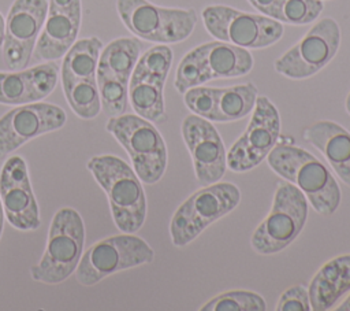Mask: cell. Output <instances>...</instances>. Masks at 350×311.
Segmentation results:
<instances>
[{"instance_id":"cell-11","label":"cell","mask_w":350,"mask_h":311,"mask_svg":"<svg viewBox=\"0 0 350 311\" xmlns=\"http://www.w3.org/2000/svg\"><path fill=\"white\" fill-rule=\"evenodd\" d=\"M280 127L275 104L267 96H257L246 130L227 151V169L243 173L257 167L278 144Z\"/></svg>"},{"instance_id":"cell-22","label":"cell","mask_w":350,"mask_h":311,"mask_svg":"<svg viewBox=\"0 0 350 311\" xmlns=\"http://www.w3.org/2000/svg\"><path fill=\"white\" fill-rule=\"evenodd\" d=\"M201 45L212 79L242 77L253 69V56L246 48L219 40Z\"/></svg>"},{"instance_id":"cell-28","label":"cell","mask_w":350,"mask_h":311,"mask_svg":"<svg viewBox=\"0 0 350 311\" xmlns=\"http://www.w3.org/2000/svg\"><path fill=\"white\" fill-rule=\"evenodd\" d=\"M219 93H220V88L200 85V86L187 89L183 93V101L193 114L202 116L208 121L216 122Z\"/></svg>"},{"instance_id":"cell-27","label":"cell","mask_w":350,"mask_h":311,"mask_svg":"<svg viewBox=\"0 0 350 311\" xmlns=\"http://www.w3.org/2000/svg\"><path fill=\"white\" fill-rule=\"evenodd\" d=\"M323 8V0H282L278 21L295 26L308 25L320 16Z\"/></svg>"},{"instance_id":"cell-26","label":"cell","mask_w":350,"mask_h":311,"mask_svg":"<svg viewBox=\"0 0 350 311\" xmlns=\"http://www.w3.org/2000/svg\"><path fill=\"white\" fill-rule=\"evenodd\" d=\"M201 311H264L265 300L252 290H228L206 301Z\"/></svg>"},{"instance_id":"cell-21","label":"cell","mask_w":350,"mask_h":311,"mask_svg":"<svg viewBox=\"0 0 350 311\" xmlns=\"http://www.w3.org/2000/svg\"><path fill=\"white\" fill-rule=\"evenodd\" d=\"M167 75L133 70L129 81V101L137 115L153 122L167 121L164 84Z\"/></svg>"},{"instance_id":"cell-31","label":"cell","mask_w":350,"mask_h":311,"mask_svg":"<svg viewBox=\"0 0 350 311\" xmlns=\"http://www.w3.org/2000/svg\"><path fill=\"white\" fill-rule=\"evenodd\" d=\"M336 310L338 311H350V295L345 299V301Z\"/></svg>"},{"instance_id":"cell-18","label":"cell","mask_w":350,"mask_h":311,"mask_svg":"<svg viewBox=\"0 0 350 311\" xmlns=\"http://www.w3.org/2000/svg\"><path fill=\"white\" fill-rule=\"evenodd\" d=\"M103 42L97 37L77 40L63 56L60 79L66 97L97 90V63Z\"/></svg>"},{"instance_id":"cell-34","label":"cell","mask_w":350,"mask_h":311,"mask_svg":"<svg viewBox=\"0 0 350 311\" xmlns=\"http://www.w3.org/2000/svg\"><path fill=\"white\" fill-rule=\"evenodd\" d=\"M346 111H347L349 115H350V93H349L347 97H346Z\"/></svg>"},{"instance_id":"cell-30","label":"cell","mask_w":350,"mask_h":311,"mask_svg":"<svg viewBox=\"0 0 350 311\" xmlns=\"http://www.w3.org/2000/svg\"><path fill=\"white\" fill-rule=\"evenodd\" d=\"M258 12L275 21L279 19L282 0H247Z\"/></svg>"},{"instance_id":"cell-5","label":"cell","mask_w":350,"mask_h":311,"mask_svg":"<svg viewBox=\"0 0 350 311\" xmlns=\"http://www.w3.org/2000/svg\"><path fill=\"white\" fill-rule=\"evenodd\" d=\"M129 153L133 169L144 184H156L167 169V147L153 122L137 115L111 116L105 125Z\"/></svg>"},{"instance_id":"cell-17","label":"cell","mask_w":350,"mask_h":311,"mask_svg":"<svg viewBox=\"0 0 350 311\" xmlns=\"http://www.w3.org/2000/svg\"><path fill=\"white\" fill-rule=\"evenodd\" d=\"M59 79V66L45 62L30 69L0 71V104L36 103L52 93Z\"/></svg>"},{"instance_id":"cell-33","label":"cell","mask_w":350,"mask_h":311,"mask_svg":"<svg viewBox=\"0 0 350 311\" xmlns=\"http://www.w3.org/2000/svg\"><path fill=\"white\" fill-rule=\"evenodd\" d=\"M4 210H3V204L0 200V238H1V233H3V226H4Z\"/></svg>"},{"instance_id":"cell-8","label":"cell","mask_w":350,"mask_h":311,"mask_svg":"<svg viewBox=\"0 0 350 311\" xmlns=\"http://www.w3.org/2000/svg\"><path fill=\"white\" fill-rule=\"evenodd\" d=\"M152 247L134 233H122L90 245L75 269V278L83 286H93L122 270L153 262Z\"/></svg>"},{"instance_id":"cell-1","label":"cell","mask_w":350,"mask_h":311,"mask_svg":"<svg viewBox=\"0 0 350 311\" xmlns=\"http://www.w3.org/2000/svg\"><path fill=\"white\" fill-rule=\"evenodd\" d=\"M268 166L295 185L308 203L323 216L332 215L340 204V188L331 170L304 148L276 144L267 156Z\"/></svg>"},{"instance_id":"cell-6","label":"cell","mask_w":350,"mask_h":311,"mask_svg":"<svg viewBox=\"0 0 350 311\" xmlns=\"http://www.w3.org/2000/svg\"><path fill=\"white\" fill-rule=\"evenodd\" d=\"M116 10L123 25L138 38L175 44L189 38L197 25L193 8H168L148 0H116Z\"/></svg>"},{"instance_id":"cell-12","label":"cell","mask_w":350,"mask_h":311,"mask_svg":"<svg viewBox=\"0 0 350 311\" xmlns=\"http://www.w3.org/2000/svg\"><path fill=\"white\" fill-rule=\"evenodd\" d=\"M48 12V0H15L7 14L3 59L11 70L25 69L33 56Z\"/></svg>"},{"instance_id":"cell-3","label":"cell","mask_w":350,"mask_h":311,"mask_svg":"<svg viewBox=\"0 0 350 311\" xmlns=\"http://www.w3.org/2000/svg\"><path fill=\"white\" fill-rule=\"evenodd\" d=\"M85 225L81 214L71 208L57 210L51 221L45 251L37 264L30 269L34 281L55 285L66 281L82 258Z\"/></svg>"},{"instance_id":"cell-15","label":"cell","mask_w":350,"mask_h":311,"mask_svg":"<svg viewBox=\"0 0 350 311\" xmlns=\"http://www.w3.org/2000/svg\"><path fill=\"white\" fill-rule=\"evenodd\" d=\"M0 200L4 216L18 230L40 227V210L29 178L27 164L19 155L5 159L0 170Z\"/></svg>"},{"instance_id":"cell-19","label":"cell","mask_w":350,"mask_h":311,"mask_svg":"<svg viewBox=\"0 0 350 311\" xmlns=\"http://www.w3.org/2000/svg\"><path fill=\"white\" fill-rule=\"evenodd\" d=\"M302 138L320 151L340 181L350 186V132L336 122L317 121L304 129Z\"/></svg>"},{"instance_id":"cell-24","label":"cell","mask_w":350,"mask_h":311,"mask_svg":"<svg viewBox=\"0 0 350 311\" xmlns=\"http://www.w3.org/2000/svg\"><path fill=\"white\" fill-rule=\"evenodd\" d=\"M257 96V88L252 82L220 88L216 122H234L245 118L253 111Z\"/></svg>"},{"instance_id":"cell-32","label":"cell","mask_w":350,"mask_h":311,"mask_svg":"<svg viewBox=\"0 0 350 311\" xmlns=\"http://www.w3.org/2000/svg\"><path fill=\"white\" fill-rule=\"evenodd\" d=\"M4 29H5V21H4L3 15L0 14V45H3V40H4Z\"/></svg>"},{"instance_id":"cell-29","label":"cell","mask_w":350,"mask_h":311,"mask_svg":"<svg viewBox=\"0 0 350 311\" xmlns=\"http://www.w3.org/2000/svg\"><path fill=\"white\" fill-rule=\"evenodd\" d=\"M276 311H310L309 292L302 285H294L286 289L275 308Z\"/></svg>"},{"instance_id":"cell-20","label":"cell","mask_w":350,"mask_h":311,"mask_svg":"<svg viewBox=\"0 0 350 311\" xmlns=\"http://www.w3.org/2000/svg\"><path fill=\"white\" fill-rule=\"evenodd\" d=\"M350 290V253L336 256L323 264L309 285L310 308L325 311Z\"/></svg>"},{"instance_id":"cell-16","label":"cell","mask_w":350,"mask_h":311,"mask_svg":"<svg viewBox=\"0 0 350 311\" xmlns=\"http://www.w3.org/2000/svg\"><path fill=\"white\" fill-rule=\"evenodd\" d=\"M81 0H48V12L37 38L33 59L55 62L77 41L81 27Z\"/></svg>"},{"instance_id":"cell-9","label":"cell","mask_w":350,"mask_h":311,"mask_svg":"<svg viewBox=\"0 0 350 311\" xmlns=\"http://www.w3.org/2000/svg\"><path fill=\"white\" fill-rule=\"evenodd\" d=\"M206 32L216 40L246 49L267 48L283 36V25L262 14H250L230 5L213 4L202 10Z\"/></svg>"},{"instance_id":"cell-23","label":"cell","mask_w":350,"mask_h":311,"mask_svg":"<svg viewBox=\"0 0 350 311\" xmlns=\"http://www.w3.org/2000/svg\"><path fill=\"white\" fill-rule=\"evenodd\" d=\"M141 51L142 45L137 38L120 37L112 40L100 52L97 75H105L129 84Z\"/></svg>"},{"instance_id":"cell-13","label":"cell","mask_w":350,"mask_h":311,"mask_svg":"<svg viewBox=\"0 0 350 311\" xmlns=\"http://www.w3.org/2000/svg\"><path fill=\"white\" fill-rule=\"evenodd\" d=\"M66 121L64 110L51 103L36 101L10 110L0 118V156L38 136L59 130Z\"/></svg>"},{"instance_id":"cell-25","label":"cell","mask_w":350,"mask_h":311,"mask_svg":"<svg viewBox=\"0 0 350 311\" xmlns=\"http://www.w3.org/2000/svg\"><path fill=\"white\" fill-rule=\"evenodd\" d=\"M211 79L202 45H198L189 51L179 62L174 85L175 89L183 95L187 89L204 85Z\"/></svg>"},{"instance_id":"cell-7","label":"cell","mask_w":350,"mask_h":311,"mask_svg":"<svg viewBox=\"0 0 350 311\" xmlns=\"http://www.w3.org/2000/svg\"><path fill=\"white\" fill-rule=\"evenodd\" d=\"M308 210V199L295 185L288 181L278 184L269 214L252 234V248L260 255L283 251L302 232Z\"/></svg>"},{"instance_id":"cell-10","label":"cell","mask_w":350,"mask_h":311,"mask_svg":"<svg viewBox=\"0 0 350 311\" xmlns=\"http://www.w3.org/2000/svg\"><path fill=\"white\" fill-rule=\"evenodd\" d=\"M340 45V27L332 18L316 22L306 34L273 63L275 70L291 79L317 74L336 55Z\"/></svg>"},{"instance_id":"cell-2","label":"cell","mask_w":350,"mask_h":311,"mask_svg":"<svg viewBox=\"0 0 350 311\" xmlns=\"http://www.w3.org/2000/svg\"><path fill=\"white\" fill-rule=\"evenodd\" d=\"M88 169L107 195L116 227L122 233L138 232L146 218V197L134 169L115 155L93 156Z\"/></svg>"},{"instance_id":"cell-4","label":"cell","mask_w":350,"mask_h":311,"mask_svg":"<svg viewBox=\"0 0 350 311\" xmlns=\"http://www.w3.org/2000/svg\"><path fill=\"white\" fill-rule=\"evenodd\" d=\"M241 190L232 182L205 185L189 196L174 212L170 236L175 247L182 248L196 240L209 225L238 207Z\"/></svg>"},{"instance_id":"cell-14","label":"cell","mask_w":350,"mask_h":311,"mask_svg":"<svg viewBox=\"0 0 350 311\" xmlns=\"http://www.w3.org/2000/svg\"><path fill=\"white\" fill-rule=\"evenodd\" d=\"M180 133L198 182L205 186L220 181L227 170V151L213 123L190 114L182 121Z\"/></svg>"}]
</instances>
